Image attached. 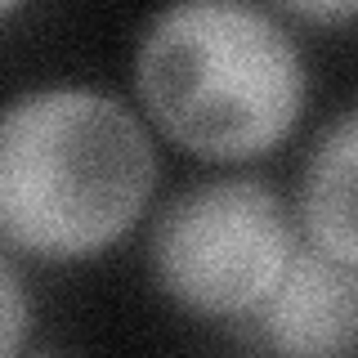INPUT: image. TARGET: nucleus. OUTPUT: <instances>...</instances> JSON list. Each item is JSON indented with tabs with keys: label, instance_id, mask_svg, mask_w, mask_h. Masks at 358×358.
Here are the masks:
<instances>
[{
	"label": "nucleus",
	"instance_id": "0eeeda50",
	"mask_svg": "<svg viewBox=\"0 0 358 358\" xmlns=\"http://www.w3.org/2000/svg\"><path fill=\"white\" fill-rule=\"evenodd\" d=\"M282 14L318 22V27H336V22H358V0H296Z\"/></svg>",
	"mask_w": 358,
	"mask_h": 358
},
{
	"label": "nucleus",
	"instance_id": "20e7f679",
	"mask_svg": "<svg viewBox=\"0 0 358 358\" xmlns=\"http://www.w3.org/2000/svg\"><path fill=\"white\" fill-rule=\"evenodd\" d=\"M246 327L273 358H358V264L300 238Z\"/></svg>",
	"mask_w": 358,
	"mask_h": 358
},
{
	"label": "nucleus",
	"instance_id": "f03ea898",
	"mask_svg": "<svg viewBox=\"0 0 358 358\" xmlns=\"http://www.w3.org/2000/svg\"><path fill=\"white\" fill-rule=\"evenodd\" d=\"M148 130L201 162H251L300 126L309 63L282 14L242 0L162 9L134 45Z\"/></svg>",
	"mask_w": 358,
	"mask_h": 358
},
{
	"label": "nucleus",
	"instance_id": "f257e3e1",
	"mask_svg": "<svg viewBox=\"0 0 358 358\" xmlns=\"http://www.w3.org/2000/svg\"><path fill=\"white\" fill-rule=\"evenodd\" d=\"M157 193V143L126 99L36 85L0 108V246L81 264L130 238Z\"/></svg>",
	"mask_w": 358,
	"mask_h": 358
},
{
	"label": "nucleus",
	"instance_id": "423d86ee",
	"mask_svg": "<svg viewBox=\"0 0 358 358\" xmlns=\"http://www.w3.org/2000/svg\"><path fill=\"white\" fill-rule=\"evenodd\" d=\"M31 331V296L18 264L0 251V358H18Z\"/></svg>",
	"mask_w": 358,
	"mask_h": 358
},
{
	"label": "nucleus",
	"instance_id": "39448f33",
	"mask_svg": "<svg viewBox=\"0 0 358 358\" xmlns=\"http://www.w3.org/2000/svg\"><path fill=\"white\" fill-rule=\"evenodd\" d=\"M300 238L345 264H358V103L322 126L300 171Z\"/></svg>",
	"mask_w": 358,
	"mask_h": 358
},
{
	"label": "nucleus",
	"instance_id": "6e6552de",
	"mask_svg": "<svg viewBox=\"0 0 358 358\" xmlns=\"http://www.w3.org/2000/svg\"><path fill=\"white\" fill-rule=\"evenodd\" d=\"M18 14V5H14V0H0V22H5V18H14Z\"/></svg>",
	"mask_w": 358,
	"mask_h": 358
},
{
	"label": "nucleus",
	"instance_id": "7ed1b4c3",
	"mask_svg": "<svg viewBox=\"0 0 358 358\" xmlns=\"http://www.w3.org/2000/svg\"><path fill=\"white\" fill-rule=\"evenodd\" d=\"M300 246L296 210L255 175L179 188L148 233V273L193 318H251Z\"/></svg>",
	"mask_w": 358,
	"mask_h": 358
}]
</instances>
